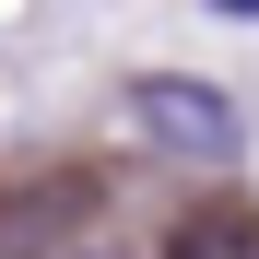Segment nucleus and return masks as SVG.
<instances>
[{"label":"nucleus","mask_w":259,"mask_h":259,"mask_svg":"<svg viewBox=\"0 0 259 259\" xmlns=\"http://www.w3.org/2000/svg\"><path fill=\"white\" fill-rule=\"evenodd\" d=\"M82 212H95V177H82V165H35V177H12L0 189V247H24V236H71Z\"/></svg>","instance_id":"f03ea898"},{"label":"nucleus","mask_w":259,"mask_h":259,"mask_svg":"<svg viewBox=\"0 0 259 259\" xmlns=\"http://www.w3.org/2000/svg\"><path fill=\"white\" fill-rule=\"evenodd\" d=\"M212 12H247V24H259V0H212Z\"/></svg>","instance_id":"20e7f679"},{"label":"nucleus","mask_w":259,"mask_h":259,"mask_svg":"<svg viewBox=\"0 0 259 259\" xmlns=\"http://www.w3.org/2000/svg\"><path fill=\"white\" fill-rule=\"evenodd\" d=\"M130 118L153 130L165 153H189V165H224L247 130H236V106L212 95V82H130Z\"/></svg>","instance_id":"f257e3e1"},{"label":"nucleus","mask_w":259,"mask_h":259,"mask_svg":"<svg viewBox=\"0 0 259 259\" xmlns=\"http://www.w3.org/2000/svg\"><path fill=\"white\" fill-rule=\"evenodd\" d=\"M165 259H259V212H247V200H200Z\"/></svg>","instance_id":"7ed1b4c3"}]
</instances>
